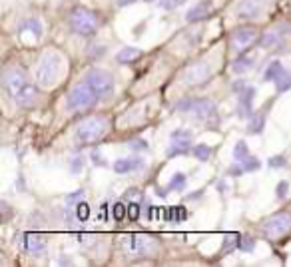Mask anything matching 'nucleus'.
<instances>
[{"instance_id": "obj_1", "label": "nucleus", "mask_w": 291, "mask_h": 267, "mask_svg": "<svg viewBox=\"0 0 291 267\" xmlns=\"http://www.w3.org/2000/svg\"><path fill=\"white\" fill-rule=\"evenodd\" d=\"M2 86L8 92V96L12 98L14 104L22 108H28L34 104L36 100V86L30 82V78L26 76L24 70L10 66L4 70L2 74Z\"/></svg>"}, {"instance_id": "obj_2", "label": "nucleus", "mask_w": 291, "mask_h": 267, "mask_svg": "<svg viewBox=\"0 0 291 267\" xmlns=\"http://www.w3.org/2000/svg\"><path fill=\"white\" fill-rule=\"evenodd\" d=\"M108 132V122L106 118L102 116H94V118H88L84 120L78 128H76V142L82 144V146H88V144H96L98 140H102Z\"/></svg>"}, {"instance_id": "obj_3", "label": "nucleus", "mask_w": 291, "mask_h": 267, "mask_svg": "<svg viewBox=\"0 0 291 267\" xmlns=\"http://www.w3.org/2000/svg\"><path fill=\"white\" fill-rule=\"evenodd\" d=\"M70 28L80 36H92L100 28V16L90 8H76L70 14Z\"/></svg>"}, {"instance_id": "obj_4", "label": "nucleus", "mask_w": 291, "mask_h": 267, "mask_svg": "<svg viewBox=\"0 0 291 267\" xmlns=\"http://www.w3.org/2000/svg\"><path fill=\"white\" fill-rule=\"evenodd\" d=\"M98 94L86 84V80L78 82L70 92H68V98H66V108L70 112H76V110H88L98 102Z\"/></svg>"}, {"instance_id": "obj_5", "label": "nucleus", "mask_w": 291, "mask_h": 267, "mask_svg": "<svg viewBox=\"0 0 291 267\" xmlns=\"http://www.w3.org/2000/svg\"><path fill=\"white\" fill-rule=\"evenodd\" d=\"M60 70H62V58L56 52H46L38 62V72H36L38 84L42 88L52 86L58 80Z\"/></svg>"}, {"instance_id": "obj_6", "label": "nucleus", "mask_w": 291, "mask_h": 267, "mask_svg": "<svg viewBox=\"0 0 291 267\" xmlns=\"http://www.w3.org/2000/svg\"><path fill=\"white\" fill-rule=\"evenodd\" d=\"M122 245L128 253L140 255V257H148V255L156 253V249H158L156 239L148 233H128L122 237Z\"/></svg>"}, {"instance_id": "obj_7", "label": "nucleus", "mask_w": 291, "mask_h": 267, "mask_svg": "<svg viewBox=\"0 0 291 267\" xmlns=\"http://www.w3.org/2000/svg\"><path fill=\"white\" fill-rule=\"evenodd\" d=\"M177 112L189 114L196 120H212L216 118V104L208 98H189V100H181L179 104H175Z\"/></svg>"}, {"instance_id": "obj_8", "label": "nucleus", "mask_w": 291, "mask_h": 267, "mask_svg": "<svg viewBox=\"0 0 291 267\" xmlns=\"http://www.w3.org/2000/svg\"><path fill=\"white\" fill-rule=\"evenodd\" d=\"M86 84L98 94V98H108L114 94V78L110 72L102 70V68H92L86 76H84Z\"/></svg>"}, {"instance_id": "obj_9", "label": "nucleus", "mask_w": 291, "mask_h": 267, "mask_svg": "<svg viewBox=\"0 0 291 267\" xmlns=\"http://www.w3.org/2000/svg\"><path fill=\"white\" fill-rule=\"evenodd\" d=\"M287 231H291V214H275L263 223V233L271 239L281 237Z\"/></svg>"}, {"instance_id": "obj_10", "label": "nucleus", "mask_w": 291, "mask_h": 267, "mask_svg": "<svg viewBox=\"0 0 291 267\" xmlns=\"http://www.w3.org/2000/svg\"><path fill=\"white\" fill-rule=\"evenodd\" d=\"M212 76V64L210 62H196L183 72V82L185 84H200Z\"/></svg>"}, {"instance_id": "obj_11", "label": "nucleus", "mask_w": 291, "mask_h": 267, "mask_svg": "<svg viewBox=\"0 0 291 267\" xmlns=\"http://www.w3.org/2000/svg\"><path fill=\"white\" fill-rule=\"evenodd\" d=\"M18 243L22 245V249L26 251V253H32V255H40V253H44L46 251V241H44V237L40 235V233H20L18 235Z\"/></svg>"}, {"instance_id": "obj_12", "label": "nucleus", "mask_w": 291, "mask_h": 267, "mask_svg": "<svg viewBox=\"0 0 291 267\" xmlns=\"http://www.w3.org/2000/svg\"><path fill=\"white\" fill-rule=\"evenodd\" d=\"M255 36H257V30L253 26H241V28H237L232 36V48L235 52L247 48L255 40Z\"/></svg>"}, {"instance_id": "obj_13", "label": "nucleus", "mask_w": 291, "mask_h": 267, "mask_svg": "<svg viewBox=\"0 0 291 267\" xmlns=\"http://www.w3.org/2000/svg\"><path fill=\"white\" fill-rule=\"evenodd\" d=\"M263 10V2L259 0H241L237 4V16L243 18V20H251V18H257Z\"/></svg>"}, {"instance_id": "obj_14", "label": "nucleus", "mask_w": 291, "mask_h": 267, "mask_svg": "<svg viewBox=\"0 0 291 267\" xmlns=\"http://www.w3.org/2000/svg\"><path fill=\"white\" fill-rule=\"evenodd\" d=\"M212 10H214V4H212L210 0H202V2L193 4V6L185 12V20H187V22H200V20L208 18Z\"/></svg>"}, {"instance_id": "obj_15", "label": "nucleus", "mask_w": 291, "mask_h": 267, "mask_svg": "<svg viewBox=\"0 0 291 267\" xmlns=\"http://www.w3.org/2000/svg\"><path fill=\"white\" fill-rule=\"evenodd\" d=\"M253 96H255V88H245L243 92H239V98H237V114L239 118H247L251 112V102H253Z\"/></svg>"}, {"instance_id": "obj_16", "label": "nucleus", "mask_w": 291, "mask_h": 267, "mask_svg": "<svg viewBox=\"0 0 291 267\" xmlns=\"http://www.w3.org/2000/svg\"><path fill=\"white\" fill-rule=\"evenodd\" d=\"M144 165V161L140 160V158H120V160L114 161V171L116 173H130V171H134V169H140Z\"/></svg>"}, {"instance_id": "obj_17", "label": "nucleus", "mask_w": 291, "mask_h": 267, "mask_svg": "<svg viewBox=\"0 0 291 267\" xmlns=\"http://www.w3.org/2000/svg\"><path fill=\"white\" fill-rule=\"evenodd\" d=\"M191 146V138H172V144L168 148V156H181L185 152H189Z\"/></svg>"}, {"instance_id": "obj_18", "label": "nucleus", "mask_w": 291, "mask_h": 267, "mask_svg": "<svg viewBox=\"0 0 291 267\" xmlns=\"http://www.w3.org/2000/svg\"><path fill=\"white\" fill-rule=\"evenodd\" d=\"M140 54H142L140 48H136V46H126V48H122V50L118 52L116 60L120 62V64H128V62L138 60V58H140Z\"/></svg>"}, {"instance_id": "obj_19", "label": "nucleus", "mask_w": 291, "mask_h": 267, "mask_svg": "<svg viewBox=\"0 0 291 267\" xmlns=\"http://www.w3.org/2000/svg\"><path fill=\"white\" fill-rule=\"evenodd\" d=\"M283 70H285V68L281 66V62H279V60H273V62H271V64L265 68L263 80H265V82H275V80H277V78L283 74Z\"/></svg>"}, {"instance_id": "obj_20", "label": "nucleus", "mask_w": 291, "mask_h": 267, "mask_svg": "<svg viewBox=\"0 0 291 267\" xmlns=\"http://www.w3.org/2000/svg\"><path fill=\"white\" fill-rule=\"evenodd\" d=\"M263 128H265V114H263V112L253 114L251 120H249V128H247V132H249V134H261Z\"/></svg>"}, {"instance_id": "obj_21", "label": "nucleus", "mask_w": 291, "mask_h": 267, "mask_svg": "<svg viewBox=\"0 0 291 267\" xmlns=\"http://www.w3.org/2000/svg\"><path fill=\"white\" fill-rule=\"evenodd\" d=\"M251 66H253V60H251V58H247V56H239V58L233 60L232 70L235 72V74H245V72L251 70Z\"/></svg>"}, {"instance_id": "obj_22", "label": "nucleus", "mask_w": 291, "mask_h": 267, "mask_svg": "<svg viewBox=\"0 0 291 267\" xmlns=\"http://www.w3.org/2000/svg\"><path fill=\"white\" fill-rule=\"evenodd\" d=\"M24 30H30L36 38L42 36V24H40V20H36V18H28L26 22H22V24H20V32H24Z\"/></svg>"}, {"instance_id": "obj_23", "label": "nucleus", "mask_w": 291, "mask_h": 267, "mask_svg": "<svg viewBox=\"0 0 291 267\" xmlns=\"http://www.w3.org/2000/svg\"><path fill=\"white\" fill-rule=\"evenodd\" d=\"M249 158V150H247V144L243 142V140H239L237 144H235V148H233V160L237 161V163H243V161Z\"/></svg>"}, {"instance_id": "obj_24", "label": "nucleus", "mask_w": 291, "mask_h": 267, "mask_svg": "<svg viewBox=\"0 0 291 267\" xmlns=\"http://www.w3.org/2000/svg\"><path fill=\"white\" fill-rule=\"evenodd\" d=\"M277 44H281V34H277L275 30H269V32H265L263 34V38H261V46H265V48H273V46H277Z\"/></svg>"}, {"instance_id": "obj_25", "label": "nucleus", "mask_w": 291, "mask_h": 267, "mask_svg": "<svg viewBox=\"0 0 291 267\" xmlns=\"http://www.w3.org/2000/svg\"><path fill=\"white\" fill-rule=\"evenodd\" d=\"M275 88H277V92H287V90H291V72L289 70H283V74L275 80Z\"/></svg>"}, {"instance_id": "obj_26", "label": "nucleus", "mask_w": 291, "mask_h": 267, "mask_svg": "<svg viewBox=\"0 0 291 267\" xmlns=\"http://www.w3.org/2000/svg\"><path fill=\"white\" fill-rule=\"evenodd\" d=\"M191 154H193L200 161H208V158L212 156V148L206 146V144H198V146L191 150Z\"/></svg>"}, {"instance_id": "obj_27", "label": "nucleus", "mask_w": 291, "mask_h": 267, "mask_svg": "<svg viewBox=\"0 0 291 267\" xmlns=\"http://www.w3.org/2000/svg\"><path fill=\"white\" fill-rule=\"evenodd\" d=\"M74 214H76V217L80 219V221H88L90 219V206L86 204V202H78L76 204V210H74Z\"/></svg>"}, {"instance_id": "obj_28", "label": "nucleus", "mask_w": 291, "mask_h": 267, "mask_svg": "<svg viewBox=\"0 0 291 267\" xmlns=\"http://www.w3.org/2000/svg\"><path fill=\"white\" fill-rule=\"evenodd\" d=\"M185 182H187V180H185V175L177 171V173H174V175H172V180H170V186H168V190H175V192H181V190L185 188Z\"/></svg>"}, {"instance_id": "obj_29", "label": "nucleus", "mask_w": 291, "mask_h": 267, "mask_svg": "<svg viewBox=\"0 0 291 267\" xmlns=\"http://www.w3.org/2000/svg\"><path fill=\"white\" fill-rule=\"evenodd\" d=\"M239 251H251L255 247V241L249 237V235H239L237 237V245H235Z\"/></svg>"}, {"instance_id": "obj_30", "label": "nucleus", "mask_w": 291, "mask_h": 267, "mask_svg": "<svg viewBox=\"0 0 291 267\" xmlns=\"http://www.w3.org/2000/svg\"><path fill=\"white\" fill-rule=\"evenodd\" d=\"M185 217H187L185 208H181V206H177V208H168V219H170V221H181V219H185Z\"/></svg>"}, {"instance_id": "obj_31", "label": "nucleus", "mask_w": 291, "mask_h": 267, "mask_svg": "<svg viewBox=\"0 0 291 267\" xmlns=\"http://www.w3.org/2000/svg\"><path fill=\"white\" fill-rule=\"evenodd\" d=\"M241 165H243V169H245V171H255V169H259V167H261V161L257 160L255 156H251V154H249V158L243 161Z\"/></svg>"}, {"instance_id": "obj_32", "label": "nucleus", "mask_w": 291, "mask_h": 267, "mask_svg": "<svg viewBox=\"0 0 291 267\" xmlns=\"http://www.w3.org/2000/svg\"><path fill=\"white\" fill-rule=\"evenodd\" d=\"M112 215H114L116 221H122V219L128 215V208H126L124 204L118 202V204H114V208H112Z\"/></svg>"}, {"instance_id": "obj_33", "label": "nucleus", "mask_w": 291, "mask_h": 267, "mask_svg": "<svg viewBox=\"0 0 291 267\" xmlns=\"http://www.w3.org/2000/svg\"><path fill=\"white\" fill-rule=\"evenodd\" d=\"M82 167H84V158H82V156L72 158V161H70V171H72V173L82 171Z\"/></svg>"}, {"instance_id": "obj_34", "label": "nucleus", "mask_w": 291, "mask_h": 267, "mask_svg": "<svg viewBox=\"0 0 291 267\" xmlns=\"http://www.w3.org/2000/svg\"><path fill=\"white\" fill-rule=\"evenodd\" d=\"M183 2H187V0H160V6L164 10H174L177 6H181Z\"/></svg>"}, {"instance_id": "obj_35", "label": "nucleus", "mask_w": 291, "mask_h": 267, "mask_svg": "<svg viewBox=\"0 0 291 267\" xmlns=\"http://www.w3.org/2000/svg\"><path fill=\"white\" fill-rule=\"evenodd\" d=\"M269 167H273V169H277V167H285V163H287V160H285V156H273V158H269Z\"/></svg>"}, {"instance_id": "obj_36", "label": "nucleus", "mask_w": 291, "mask_h": 267, "mask_svg": "<svg viewBox=\"0 0 291 267\" xmlns=\"http://www.w3.org/2000/svg\"><path fill=\"white\" fill-rule=\"evenodd\" d=\"M128 217H130L132 221H136V219L140 217V204H136V202L128 204Z\"/></svg>"}, {"instance_id": "obj_37", "label": "nucleus", "mask_w": 291, "mask_h": 267, "mask_svg": "<svg viewBox=\"0 0 291 267\" xmlns=\"http://www.w3.org/2000/svg\"><path fill=\"white\" fill-rule=\"evenodd\" d=\"M287 192H289V184H287V182H279V184H277V190H275L277 198L283 200V198L287 196Z\"/></svg>"}, {"instance_id": "obj_38", "label": "nucleus", "mask_w": 291, "mask_h": 267, "mask_svg": "<svg viewBox=\"0 0 291 267\" xmlns=\"http://www.w3.org/2000/svg\"><path fill=\"white\" fill-rule=\"evenodd\" d=\"M82 198H84V192H82V190H78V192H74V194H70V196L66 198V204H68V206L78 204V202H82Z\"/></svg>"}, {"instance_id": "obj_39", "label": "nucleus", "mask_w": 291, "mask_h": 267, "mask_svg": "<svg viewBox=\"0 0 291 267\" xmlns=\"http://www.w3.org/2000/svg\"><path fill=\"white\" fill-rule=\"evenodd\" d=\"M130 148H132V150H148V142H146V140H134V142L130 144Z\"/></svg>"}, {"instance_id": "obj_40", "label": "nucleus", "mask_w": 291, "mask_h": 267, "mask_svg": "<svg viewBox=\"0 0 291 267\" xmlns=\"http://www.w3.org/2000/svg\"><path fill=\"white\" fill-rule=\"evenodd\" d=\"M172 138H191V132L189 130H175V132H172Z\"/></svg>"}, {"instance_id": "obj_41", "label": "nucleus", "mask_w": 291, "mask_h": 267, "mask_svg": "<svg viewBox=\"0 0 291 267\" xmlns=\"http://www.w3.org/2000/svg\"><path fill=\"white\" fill-rule=\"evenodd\" d=\"M245 88H247V86H245V82H243V80H237V82L233 84V90H235V92H243Z\"/></svg>"}, {"instance_id": "obj_42", "label": "nucleus", "mask_w": 291, "mask_h": 267, "mask_svg": "<svg viewBox=\"0 0 291 267\" xmlns=\"http://www.w3.org/2000/svg\"><path fill=\"white\" fill-rule=\"evenodd\" d=\"M92 160H94V165H106V163H104V161H102V158H100V156H98V154H96V152H94V154H92Z\"/></svg>"}, {"instance_id": "obj_43", "label": "nucleus", "mask_w": 291, "mask_h": 267, "mask_svg": "<svg viewBox=\"0 0 291 267\" xmlns=\"http://www.w3.org/2000/svg\"><path fill=\"white\" fill-rule=\"evenodd\" d=\"M136 0H118V6H128V4H134Z\"/></svg>"}, {"instance_id": "obj_44", "label": "nucleus", "mask_w": 291, "mask_h": 267, "mask_svg": "<svg viewBox=\"0 0 291 267\" xmlns=\"http://www.w3.org/2000/svg\"><path fill=\"white\" fill-rule=\"evenodd\" d=\"M144 2H154V0H144Z\"/></svg>"}]
</instances>
